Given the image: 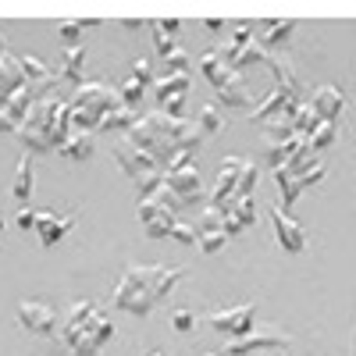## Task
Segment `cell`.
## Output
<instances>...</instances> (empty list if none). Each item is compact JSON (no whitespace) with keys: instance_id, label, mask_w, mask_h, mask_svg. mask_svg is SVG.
I'll return each mask as SVG.
<instances>
[{"instance_id":"cell-1","label":"cell","mask_w":356,"mask_h":356,"mask_svg":"<svg viewBox=\"0 0 356 356\" xmlns=\"http://www.w3.org/2000/svg\"><path fill=\"white\" fill-rule=\"evenodd\" d=\"M182 278H186L182 267L132 264V267H125L122 282L114 289V310L132 314V317H146Z\"/></svg>"},{"instance_id":"cell-2","label":"cell","mask_w":356,"mask_h":356,"mask_svg":"<svg viewBox=\"0 0 356 356\" xmlns=\"http://www.w3.org/2000/svg\"><path fill=\"white\" fill-rule=\"evenodd\" d=\"M61 339L65 346L75 353V356H97L111 339H114V321L93 303V300H79L72 310H68V321L61 328Z\"/></svg>"},{"instance_id":"cell-3","label":"cell","mask_w":356,"mask_h":356,"mask_svg":"<svg viewBox=\"0 0 356 356\" xmlns=\"http://www.w3.org/2000/svg\"><path fill=\"white\" fill-rule=\"evenodd\" d=\"M118 104H125L122 93H118V86H107V82H82V86H75V97H72V107H75L72 125H75L79 132H93V129H100L104 114L114 111Z\"/></svg>"},{"instance_id":"cell-4","label":"cell","mask_w":356,"mask_h":356,"mask_svg":"<svg viewBox=\"0 0 356 356\" xmlns=\"http://www.w3.org/2000/svg\"><path fill=\"white\" fill-rule=\"evenodd\" d=\"M57 100L54 93H43L33 107H29V114L18 122V139L29 154H47V150H57L54 146V111H57Z\"/></svg>"},{"instance_id":"cell-5","label":"cell","mask_w":356,"mask_h":356,"mask_svg":"<svg viewBox=\"0 0 356 356\" xmlns=\"http://www.w3.org/2000/svg\"><path fill=\"white\" fill-rule=\"evenodd\" d=\"M200 72L211 79V86L218 89V97H221L228 107H253V100H250V93H246V82H243L239 68H232L225 57H221V50H207V54H200Z\"/></svg>"},{"instance_id":"cell-6","label":"cell","mask_w":356,"mask_h":356,"mask_svg":"<svg viewBox=\"0 0 356 356\" xmlns=\"http://www.w3.org/2000/svg\"><path fill=\"white\" fill-rule=\"evenodd\" d=\"M282 346H289V335L282 328H275V324H260V328H253L250 335L225 342V353L228 356H250L257 349H282Z\"/></svg>"},{"instance_id":"cell-7","label":"cell","mask_w":356,"mask_h":356,"mask_svg":"<svg viewBox=\"0 0 356 356\" xmlns=\"http://www.w3.org/2000/svg\"><path fill=\"white\" fill-rule=\"evenodd\" d=\"M207 321H211L221 335L243 339V335L253 332V324H257V307L253 303H239V307H228V310H214Z\"/></svg>"},{"instance_id":"cell-8","label":"cell","mask_w":356,"mask_h":356,"mask_svg":"<svg viewBox=\"0 0 356 356\" xmlns=\"http://www.w3.org/2000/svg\"><path fill=\"white\" fill-rule=\"evenodd\" d=\"M246 168V157H225L221 161V171H218V186L211 193V207H218V211H232L235 207V189H239V175Z\"/></svg>"},{"instance_id":"cell-9","label":"cell","mask_w":356,"mask_h":356,"mask_svg":"<svg viewBox=\"0 0 356 356\" xmlns=\"http://www.w3.org/2000/svg\"><path fill=\"white\" fill-rule=\"evenodd\" d=\"M114 161L125 168V175L132 178L136 186H139V182H146L150 175L164 171V168H161V161H157L154 154L139 150V146H132V143H125V146H114Z\"/></svg>"},{"instance_id":"cell-10","label":"cell","mask_w":356,"mask_h":356,"mask_svg":"<svg viewBox=\"0 0 356 356\" xmlns=\"http://www.w3.org/2000/svg\"><path fill=\"white\" fill-rule=\"evenodd\" d=\"M271 225H275V239L285 253H303L307 250V235H303L300 221H296L285 207H275L271 211Z\"/></svg>"},{"instance_id":"cell-11","label":"cell","mask_w":356,"mask_h":356,"mask_svg":"<svg viewBox=\"0 0 356 356\" xmlns=\"http://www.w3.org/2000/svg\"><path fill=\"white\" fill-rule=\"evenodd\" d=\"M18 324L36 335H54L57 332V314L54 307L40 303V300H22L18 303Z\"/></svg>"},{"instance_id":"cell-12","label":"cell","mask_w":356,"mask_h":356,"mask_svg":"<svg viewBox=\"0 0 356 356\" xmlns=\"http://www.w3.org/2000/svg\"><path fill=\"white\" fill-rule=\"evenodd\" d=\"M72 228H75V214H61V218H57L54 211H40L36 214V235H40V243L47 250L61 243Z\"/></svg>"},{"instance_id":"cell-13","label":"cell","mask_w":356,"mask_h":356,"mask_svg":"<svg viewBox=\"0 0 356 356\" xmlns=\"http://www.w3.org/2000/svg\"><path fill=\"white\" fill-rule=\"evenodd\" d=\"M168 178V186L182 196V203H196L203 200V186H200V168L196 164H186V168H178V171H164Z\"/></svg>"},{"instance_id":"cell-14","label":"cell","mask_w":356,"mask_h":356,"mask_svg":"<svg viewBox=\"0 0 356 356\" xmlns=\"http://www.w3.org/2000/svg\"><path fill=\"white\" fill-rule=\"evenodd\" d=\"M310 104H314V111L324 118V122H335V118L346 111V93L339 86H321Z\"/></svg>"},{"instance_id":"cell-15","label":"cell","mask_w":356,"mask_h":356,"mask_svg":"<svg viewBox=\"0 0 356 356\" xmlns=\"http://www.w3.org/2000/svg\"><path fill=\"white\" fill-rule=\"evenodd\" d=\"M18 86H25V72L18 65V57H0V111H4V104L11 100V93Z\"/></svg>"},{"instance_id":"cell-16","label":"cell","mask_w":356,"mask_h":356,"mask_svg":"<svg viewBox=\"0 0 356 356\" xmlns=\"http://www.w3.org/2000/svg\"><path fill=\"white\" fill-rule=\"evenodd\" d=\"M18 65H22V72H25V82L29 86H40V89H47L50 93V86H54V72L40 61V57H33V54H18Z\"/></svg>"},{"instance_id":"cell-17","label":"cell","mask_w":356,"mask_h":356,"mask_svg":"<svg viewBox=\"0 0 356 356\" xmlns=\"http://www.w3.org/2000/svg\"><path fill=\"white\" fill-rule=\"evenodd\" d=\"M139 118H143V111L139 107H129V104H118L114 111H107L104 114V122H100V129H107V132H114V129H132L136 122H139Z\"/></svg>"},{"instance_id":"cell-18","label":"cell","mask_w":356,"mask_h":356,"mask_svg":"<svg viewBox=\"0 0 356 356\" xmlns=\"http://www.w3.org/2000/svg\"><path fill=\"white\" fill-rule=\"evenodd\" d=\"M11 193H15V200H18L22 207H25L29 200H33V161H29V154L18 161V171H15Z\"/></svg>"},{"instance_id":"cell-19","label":"cell","mask_w":356,"mask_h":356,"mask_svg":"<svg viewBox=\"0 0 356 356\" xmlns=\"http://www.w3.org/2000/svg\"><path fill=\"white\" fill-rule=\"evenodd\" d=\"M154 93H157V100H168V97H178V93H189V72H168L164 79L154 82Z\"/></svg>"},{"instance_id":"cell-20","label":"cell","mask_w":356,"mask_h":356,"mask_svg":"<svg viewBox=\"0 0 356 356\" xmlns=\"http://www.w3.org/2000/svg\"><path fill=\"white\" fill-rule=\"evenodd\" d=\"M82 65H86V47H68L65 50V65H61V79H68L72 86H82Z\"/></svg>"},{"instance_id":"cell-21","label":"cell","mask_w":356,"mask_h":356,"mask_svg":"<svg viewBox=\"0 0 356 356\" xmlns=\"http://www.w3.org/2000/svg\"><path fill=\"white\" fill-rule=\"evenodd\" d=\"M178 29H182V25H178L175 18H157V22H154V43H157L161 54H171V50H175Z\"/></svg>"},{"instance_id":"cell-22","label":"cell","mask_w":356,"mask_h":356,"mask_svg":"<svg viewBox=\"0 0 356 356\" xmlns=\"http://www.w3.org/2000/svg\"><path fill=\"white\" fill-rule=\"evenodd\" d=\"M296 22H264L260 29V47H282L289 36H292Z\"/></svg>"},{"instance_id":"cell-23","label":"cell","mask_w":356,"mask_h":356,"mask_svg":"<svg viewBox=\"0 0 356 356\" xmlns=\"http://www.w3.org/2000/svg\"><path fill=\"white\" fill-rule=\"evenodd\" d=\"M260 129H264L267 143H285V139H292V136H300V129H296L292 118H271V122H264Z\"/></svg>"},{"instance_id":"cell-24","label":"cell","mask_w":356,"mask_h":356,"mask_svg":"<svg viewBox=\"0 0 356 356\" xmlns=\"http://www.w3.org/2000/svg\"><path fill=\"white\" fill-rule=\"evenodd\" d=\"M61 154L72 157V161H86L89 154H93V132H75V136L61 146Z\"/></svg>"},{"instance_id":"cell-25","label":"cell","mask_w":356,"mask_h":356,"mask_svg":"<svg viewBox=\"0 0 356 356\" xmlns=\"http://www.w3.org/2000/svg\"><path fill=\"white\" fill-rule=\"evenodd\" d=\"M292 122H296V129H300V136H314V129L324 122V118L314 111V104H300V107H296V114H292Z\"/></svg>"},{"instance_id":"cell-26","label":"cell","mask_w":356,"mask_h":356,"mask_svg":"<svg viewBox=\"0 0 356 356\" xmlns=\"http://www.w3.org/2000/svg\"><path fill=\"white\" fill-rule=\"evenodd\" d=\"M300 139H303V136H292V139H285V143H267V164H271V168H282V164L296 154Z\"/></svg>"},{"instance_id":"cell-27","label":"cell","mask_w":356,"mask_h":356,"mask_svg":"<svg viewBox=\"0 0 356 356\" xmlns=\"http://www.w3.org/2000/svg\"><path fill=\"white\" fill-rule=\"evenodd\" d=\"M267 61H271V57H267V50H264L260 43H253V40H250V43L243 47V54L232 61V68H239V72H243L246 65H267Z\"/></svg>"},{"instance_id":"cell-28","label":"cell","mask_w":356,"mask_h":356,"mask_svg":"<svg viewBox=\"0 0 356 356\" xmlns=\"http://www.w3.org/2000/svg\"><path fill=\"white\" fill-rule=\"evenodd\" d=\"M175 214L171 211H164V214H157L154 221H146L143 228H146V235H150V239H171V228H175Z\"/></svg>"},{"instance_id":"cell-29","label":"cell","mask_w":356,"mask_h":356,"mask_svg":"<svg viewBox=\"0 0 356 356\" xmlns=\"http://www.w3.org/2000/svg\"><path fill=\"white\" fill-rule=\"evenodd\" d=\"M200 129H203V136H214V132H221V125H225V114L214 107V104H207V107H200Z\"/></svg>"},{"instance_id":"cell-30","label":"cell","mask_w":356,"mask_h":356,"mask_svg":"<svg viewBox=\"0 0 356 356\" xmlns=\"http://www.w3.org/2000/svg\"><path fill=\"white\" fill-rule=\"evenodd\" d=\"M225 243H228V232H225V228H211V232H200V243H196V246H200L207 257H214Z\"/></svg>"},{"instance_id":"cell-31","label":"cell","mask_w":356,"mask_h":356,"mask_svg":"<svg viewBox=\"0 0 356 356\" xmlns=\"http://www.w3.org/2000/svg\"><path fill=\"white\" fill-rule=\"evenodd\" d=\"M232 214L239 218L246 228L257 225V200L253 196H235V207H232Z\"/></svg>"},{"instance_id":"cell-32","label":"cell","mask_w":356,"mask_h":356,"mask_svg":"<svg viewBox=\"0 0 356 356\" xmlns=\"http://www.w3.org/2000/svg\"><path fill=\"white\" fill-rule=\"evenodd\" d=\"M143 89H146V86L132 75V79H125L122 86H118V93H122V100H125L129 107H139V104H143Z\"/></svg>"},{"instance_id":"cell-33","label":"cell","mask_w":356,"mask_h":356,"mask_svg":"<svg viewBox=\"0 0 356 356\" xmlns=\"http://www.w3.org/2000/svg\"><path fill=\"white\" fill-rule=\"evenodd\" d=\"M171 239L182 243V246H196V243H200V228H196V225H186V221H175Z\"/></svg>"},{"instance_id":"cell-34","label":"cell","mask_w":356,"mask_h":356,"mask_svg":"<svg viewBox=\"0 0 356 356\" xmlns=\"http://www.w3.org/2000/svg\"><path fill=\"white\" fill-rule=\"evenodd\" d=\"M332 139H335V122H321L307 143L314 146V150H324V146H332Z\"/></svg>"},{"instance_id":"cell-35","label":"cell","mask_w":356,"mask_h":356,"mask_svg":"<svg viewBox=\"0 0 356 356\" xmlns=\"http://www.w3.org/2000/svg\"><path fill=\"white\" fill-rule=\"evenodd\" d=\"M253 186H257V164L246 161L243 175H239V189H235V196H253Z\"/></svg>"},{"instance_id":"cell-36","label":"cell","mask_w":356,"mask_h":356,"mask_svg":"<svg viewBox=\"0 0 356 356\" xmlns=\"http://www.w3.org/2000/svg\"><path fill=\"white\" fill-rule=\"evenodd\" d=\"M136 214H139V221L146 225V221H154L157 214H164V207L154 200V196H146V200H139V207H136ZM175 214V211H171Z\"/></svg>"},{"instance_id":"cell-37","label":"cell","mask_w":356,"mask_h":356,"mask_svg":"<svg viewBox=\"0 0 356 356\" xmlns=\"http://www.w3.org/2000/svg\"><path fill=\"white\" fill-rule=\"evenodd\" d=\"M200 232H211V228H225V211H218V207H207V211L200 214Z\"/></svg>"},{"instance_id":"cell-38","label":"cell","mask_w":356,"mask_h":356,"mask_svg":"<svg viewBox=\"0 0 356 356\" xmlns=\"http://www.w3.org/2000/svg\"><path fill=\"white\" fill-rule=\"evenodd\" d=\"M193 324H196L193 310H186V307L171 310V328H175V332H193Z\"/></svg>"},{"instance_id":"cell-39","label":"cell","mask_w":356,"mask_h":356,"mask_svg":"<svg viewBox=\"0 0 356 356\" xmlns=\"http://www.w3.org/2000/svg\"><path fill=\"white\" fill-rule=\"evenodd\" d=\"M164 65H168V72H186V65H189V54L175 47L171 54H164Z\"/></svg>"},{"instance_id":"cell-40","label":"cell","mask_w":356,"mask_h":356,"mask_svg":"<svg viewBox=\"0 0 356 356\" xmlns=\"http://www.w3.org/2000/svg\"><path fill=\"white\" fill-rule=\"evenodd\" d=\"M132 75L143 82V86H154L157 79H154V68H150V61H146V57H139V61L132 65Z\"/></svg>"},{"instance_id":"cell-41","label":"cell","mask_w":356,"mask_h":356,"mask_svg":"<svg viewBox=\"0 0 356 356\" xmlns=\"http://www.w3.org/2000/svg\"><path fill=\"white\" fill-rule=\"evenodd\" d=\"M86 25H89V22H79V18H68V22L61 25V40H65V43H75V40H79V33H82V29H86Z\"/></svg>"},{"instance_id":"cell-42","label":"cell","mask_w":356,"mask_h":356,"mask_svg":"<svg viewBox=\"0 0 356 356\" xmlns=\"http://www.w3.org/2000/svg\"><path fill=\"white\" fill-rule=\"evenodd\" d=\"M182 107H186V93H178V97H168L161 100V111L171 114V118H182Z\"/></svg>"},{"instance_id":"cell-43","label":"cell","mask_w":356,"mask_h":356,"mask_svg":"<svg viewBox=\"0 0 356 356\" xmlns=\"http://www.w3.org/2000/svg\"><path fill=\"white\" fill-rule=\"evenodd\" d=\"M193 157H196V150H178V154L168 161V171H178V168H186V164H196Z\"/></svg>"},{"instance_id":"cell-44","label":"cell","mask_w":356,"mask_h":356,"mask_svg":"<svg viewBox=\"0 0 356 356\" xmlns=\"http://www.w3.org/2000/svg\"><path fill=\"white\" fill-rule=\"evenodd\" d=\"M18 228H36V211H29V207H22V211H18Z\"/></svg>"},{"instance_id":"cell-45","label":"cell","mask_w":356,"mask_h":356,"mask_svg":"<svg viewBox=\"0 0 356 356\" xmlns=\"http://www.w3.org/2000/svg\"><path fill=\"white\" fill-rule=\"evenodd\" d=\"M243 228H246V225H243V221H239V218H235V214H232V211H228V214H225V232H228V235H239V232H243Z\"/></svg>"},{"instance_id":"cell-46","label":"cell","mask_w":356,"mask_h":356,"mask_svg":"<svg viewBox=\"0 0 356 356\" xmlns=\"http://www.w3.org/2000/svg\"><path fill=\"white\" fill-rule=\"evenodd\" d=\"M0 132H18V122H15L8 111H0Z\"/></svg>"},{"instance_id":"cell-47","label":"cell","mask_w":356,"mask_h":356,"mask_svg":"<svg viewBox=\"0 0 356 356\" xmlns=\"http://www.w3.org/2000/svg\"><path fill=\"white\" fill-rule=\"evenodd\" d=\"M221 25H225L221 18H207V29H211V33H218V29H221Z\"/></svg>"},{"instance_id":"cell-48","label":"cell","mask_w":356,"mask_h":356,"mask_svg":"<svg viewBox=\"0 0 356 356\" xmlns=\"http://www.w3.org/2000/svg\"><path fill=\"white\" fill-rule=\"evenodd\" d=\"M122 25H125V29H143V22H139V18H122Z\"/></svg>"},{"instance_id":"cell-49","label":"cell","mask_w":356,"mask_h":356,"mask_svg":"<svg viewBox=\"0 0 356 356\" xmlns=\"http://www.w3.org/2000/svg\"><path fill=\"white\" fill-rule=\"evenodd\" d=\"M150 356H168V353H164V349H154V353H150Z\"/></svg>"},{"instance_id":"cell-50","label":"cell","mask_w":356,"mask_h":356,"mask_svg":"<svg viewBox=\"0 0 356 356\" xmlns=\"http://www.w3.org/2000/svg\"><path fill=\"white\" fill-rule=\"evenodd\" d=\"M353 356H356V328H353Z\"/></svg>"},{"instance_id":"cell-51","label":"cell","mask_w":356,"mask_h":356,"mask_svg":"<svg viewBox=\"0 0 356 356\" xmlns=\"http://www.w3.org/2000/svg\"><path fill=\"white\" fill-rule=\"evenodd\" d=\"M0 57H4V36H0Z\"/></svg>"},{"instance_id":"cell-52","label":"cell","mask_w":356,"mask_h":356,"mask_svg":"<svg viewBox=\"0 0 356 356\" xmlns=\"http://www.w3.org/2000/svg\"><path fill=\"white\" fill-rule=\"evenodd\" d=\"M0 232H4V218H0Z\"/></svg>"},{"instance_id":"cell-53","label":"cell","mask_w":356,"mask_h":356,"mask_svg":"<svg viewBox=\"0 0 356 356\" xmlns=\"http://www.w3.org/2000/svg\"><path fill=\"white\" fill-rule=\"evenodd\" d=\"M211 356H218V353H211Z\"/></svg>"}]
</instances>
